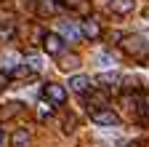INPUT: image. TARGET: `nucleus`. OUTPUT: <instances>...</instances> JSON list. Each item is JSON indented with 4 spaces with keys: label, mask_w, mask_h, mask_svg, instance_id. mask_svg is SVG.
Instances as JSON below:
<instances>
[{
    "label": "nucleus",
    "mask_w": 149,
    "mask_h": 147,
    "mask_svg": "<svg viewBox=\"0 0 149 147\" xmlns=\"http://www.w3.org/2000/svg\"><path fill=\"white\" fill-rule=\"evenodd\" d=\"M80 35L85 40H96L99 35H101V27H99V22L93 19V16H85V19L80 22Z\"/></svg>",
    "instance_id": "obj_5"
},
{
    "label": "nucleus",
    "mask_w": 149,
    "mask_h": 147,
    "mask_svg": "<svg viewBox=\"0 0 149 147\" xmlns=\"http://www.w3.org/2000/svg\"><path fill=\"white\" fill-rule=\"evenodd\" d=\"M112 64V56L109 53H99V67H109Z\"/></svg>",
    "instance_id": "obj_15"
},
{
    "label": "nucleus",
    "mask_w": 149,
    "mask_h": 147,
    "mask_svg": "<svg viewBox=\"0 0 149 147\" xmlns=\"http://www.w3.org/2000/svg\"><path fill=\"white\" fill-rule=\"evenodd\" d=\"M69 86H72V91H74V94H88V91H91V78H85V75H72L69 78Z\"/></svg>",
    "instance_id": "obj_8"
},
{
    "label": "nucleus",
    "mask_w": 149,
    "mask_h": 147,
    "mask_svg": "<svg viewBox=\"0 0 149 147\" xmlns=\"http://www.w3.org/2000/svg\"><path fill=\"white\" fill-rule=\"evenodd\" d=\"M120 48L125 53H130V56H144V53L149 51V43L141 38V35H123L120 38Z\"/></svg>",
    "instance_id": "obj_1"
},
{
    "label": "nucleus",
    "mask_w": 149,
    "mask_h": 147,
    "mask_svg": "<svg viewBox=\"0 0 149 147\" xmlns=\"http://www.w3.org/2000/svg\"><path fill=\"white\" fill-rule=\"evenodd\" d=\"M56 59H59V67L64 72H72L74 67H80V56L77 53H61V56H56Z\"/></svg>",
    "instance_id": "obj_10"
},
{
    "label": "nucleus",
    "mask_w": 149,
    "mask_h": 147,
    "mask_svg": "<svg viewBox=\"0 0 149 147\" xmlns=\"http://www.w3.org/2000/svg\"><path fill=\"white\" fill-rule=\"evenodd\" d=\"M91 118H93V123H96V126H120V115L115 113V110H109V107L93 110Z\"/></svg>",
    "instance_id": "obj_4"
},
{
    "label": "nucleus",
    "mask_w": 149,
    "mask_h": 147,
    "mask_svg": "<svg viewBox=\"0 0 149 147\" xmlns=\"http://www.w3.org/2000/svg\"><path fill=\"white\" fill-rule=\"evenodd\" d=\"M61 6L69 13H77V16H91V0H61Z\"/></svg>",
    "instance_id": "obj_6"
},
{
    "label": "nucleus",
    "mask_w": 149,
    "mask_h": 147,
    "mask_svg": "<svg viewBox=\"0 0 149 147\" xmlns=\"http://www.w3.org/2000/svg\"><path fill=\"white\" fill-rule=\"evenodd\" d=\"M109 8L115 13H130V11H133V0H112Z\"/></svg>",
    "instance_id": "obj_11"
},
{
    "label": "nucleus",
    "mask_w": 149,
    "mask_h": 147,
    "mask_svg": "<svg viewBox=\"0 0 149 147\" xmlns=\"http://www.w3.org/2000/svg\"><path fill=\"white\" fill-rule=\"evenodd\" d=\"M74 128H77V118H74V115H67V118H64V131L72 134Z\"/></svg>",
    "instance_id": "obj_14"
},
{
    "label": "nucleus",
    "mask_w": 149,
    "mask_h": 147,
    "mask_svg": "<svg viewBox=\"0 0 149 147\" xmlns=\"http://www.w3.org/2000/svg\"><path fill=\"white\" fill-rule=\"evenodd\" d=\"M29 142H32L29 128H16L11 134V147H29Z\"/></svg>",
    "instance_id": "obj_9"
},
{
    "label": "nucleus",
    "mask_w": 149,
    "mask_h": 147,
    "mask_svg": "<svg viewBox=\"0 0 149 147\" xmlns=\"http://www.w3.org/2000/svg\"><path fill=\"white\" fill-rule=\"evenodd\" d=\"M0 144H3V128H0Z\"/></svg>",
    "instance_id": "obj_19"
},
{
    "label": "nucleus",
    "mask_w": 149,
    "mask_h": 147,
    "mask_svg": "<svg viewBox=\"0 0 149 147\" xmlns=\"http://www.w3.org/2000/svg\"><path fill=\"white\" fill-rule=\"evenodd\" d=\"M99 83H101L104 88H115V86H117V83H123V80H120L117 72H104V75H99Z\"/></svg>",
    "instance_id": "obj_12"
},
{
    "label": "nucleus",
    "mask_w": 149,
    "mask_h": 147,
    "mask_svg": "<svg viewBox=\"0 0 149 147\" xmlns=\"http://www.w3.org/2000/svg\"><path fill=\"white\" fill-rule=\"evenodd\" d=\"M43 99L59 107V104L67 102V88L59 86V83H45V86H43Z\"/></svg>",
    "instance_id": "obj_2"
},
{
    "label": "nucleus",
    "mask_w": 149,
    "mask_h": 147,
    "mask_svg": "<svg viewBox=\"0 0 149 147\" xmlns=\"http://www.w3.org/2000/svg\"><path fill=\"white\" fill-rule=\"evenodd\" d=\"M59 35L64 38V43H77L80 40V27H74L72 22H59Z\"/></svg>",
    "instance_id": "obj_7"
},
{
    "label": "nucleus",
    "mask_w": 149,
    "mask_h": 147,
    "mask_svg": "<svg viewBox=\"0 0 149 147\" xmlns=\"http://www.w3.org/2000/svg\"><path fill=\"white\" fill-rule=\"evenodd\" d=\"M53 8H56V3H53V0H45V3L40 6V13H51Z\"/></svg>",
    "instance_id": "obj_16"
},
{
    "label": "nucleus",
    "mask_w": 149,
    "mask_h": 147,
    "mask_svg": "<svg viewBox=\"0 0 149 147\" xmlns=\"http://www.w3.org/2000/svg\"><path fill=\"white\" fill-rule=\"evenodd\" d=\"M43 48H45V53H51V56H61L64 53V38L59 32H45L43 35Z\"/></svg>",
    "instance_id": "obj_3"
},
{
    "label": "nucleus",
    "mask_w": 149,
    "mask_h": 147,
    "mask_svg": "<svg viewBox=\"0 0 149 147\" xmlns=\"http://www.w3.org/2000/svg\"><path fill=\"white\" fill-rule=\"evenodd\" d=\"M8 80H11V75H8V72H3V70H0V91H3V88L8 86Z\"/></svg>",
    "instance_id": "obj_17"
},
{
    "label": "nucleus",
    "mask_w": 149,
    "mask_h": 147,
    "mask_svg": "<svg viewBox=\"0 0 149 147\" xmlns=\"http://www.w3.org/2000/svg\"><path fill=\"white\" fill-rule=\"evenodd\" d=\"M141 107H144V115H146V118H149V94H146V96H144V99H141Z\"/></svg>",
    "instance_id": "obj_18"
},
{
    "label": "nucleus",
    "mask_w": 149,
    "mask_h": 147,
    "mask_svg": "<svg viewBox=\"0 0 149 147\" xmlns=\"http://www.w3.org/2000/svg\"><path fill=\"white\" fill-rule=\"evenodd\" d=\"M43 70V59L35 56V53H29L27 56V72H40Z\"/></svg>",
    "instance_id": "obj_13"
}]
</instances>
